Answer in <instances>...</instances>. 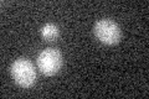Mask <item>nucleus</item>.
Listing matches in <instances>:
<instances>
[{
	"mask_svg": "<svg viewBox=\"0 0 149 99\" xmlns=\"http://www.w3.org/2000/svg\"><path fill=\"white\" fill-rule=\"evenodd\" d=\"M62 66V56L56 48H46L37 56V67L46 76L57 73Z\"/></svg>",
	"mask_w": 149,
	"mask_h": 99,
	"instance_id": "obj_2",
	"label": "nucleus"
},
{
	"mask_svg": "<svg viewBox=\"0 0 149 99\" xmlns=\"http://www.w3.org/2000/svg\"><path fill=\"white\" fill-rule=\"evenodd\" d=\"M95 35L106 45H114L120 40V29L114 21L109 19L98 20L95 25Z\"/></svg>",
	"mask_w": 149,
	"mask_h": 99,
	"instance_id": "obj_3",
	"label": "nucleus"
},
{
	"mask_svg": "<svg viewBox=\"0 0 149 99\" xmlns=\"http://www.w3.org/2000/svg\"><path fill=\"white\" fill-rule=\"evenodd\" d=\"M11 76L19 86L29 88L36 81V71L29 60L19 58L11 64Z\"/></svg>",
	"mask_w": 149,
	"mask_h": 99,
	"instance_id": "obj_1",
	"label": "nucleus"
},
{
	"mask_svg": "<svg viewBox=\"0 0 149 99\" xmlns=\"http://www.w3.org/2000/svg\"><path fill=\"white\" fill-rule=\"evenodd\" d=\"M41 35H42L45 40L52 41L58 36V27L54 25V24H46L41 29Z\"/></svg>",
	"mask_w": 149,
	"mask_h": 99,
	"instance_id": "obj_4",
	"label": "nucleus"
}]
</instances>
